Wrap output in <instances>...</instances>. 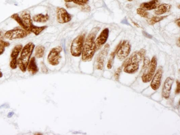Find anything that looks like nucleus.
<instances>
[{
  "label": "nucleus",
  "instance_id": "6",
  "mask_svg": "<svg viewBox=\"0 0 180 135\" xmlns=\"http://www.w3.org/2000/svg\"><path fill=\"white\" fill-rule=\"evenodd\" d=\"M62 48L60 46H57L52 48L47 56V61L49 64L52 66L59 64L61 58V53Z\"/></svg>",
  "mask_w": 180,
  "mask_h": 135
},
{
  "label": "nucleus",
  "instance_id": "4",
  "mask_svg": "<svg viewBox=\"0 0 180 135\" xmlns=\"http://www.w3.org/2000/svg\"><path fill=\"white\" fill-rule=\"evenodd\" d=\"M86 35L82 34L74 39L71 44L70 52L73 56L79 57L82 54Z\"/></svg>",
  "mask_w": 180,
  "mask_h": 135
},
{
  "label": "nucleus",
  "instance_id": "17",
  "mask_svg": "<svg viewBox=\"0 0 180 135\" xmlns=\"http://www.w3.org/2000/svg\"><path fill=\"white\" fill-rule=\"evenodd\" d=\"M27 70L29 73L34 75L38 71V69L36 65L35 57H32L27 67Z\"/></svg>",
  "mask_w": 180,
  "mask_h": 135
},
{
  "label": "nucleus",
  "instance_id": "28",
  "mask_svg": "<svg viewBox=\"0 0 180 135\" xmlns=\"http://www.w3.org/2000/svg\"><path fill=\"white\" fill-rule=\"evenodd\" d=\"M121 71V69L120 68V67H119V68L118 69V70H117L116 72H115L114 74V77L116 80H118L119 79V77Z\"/></svg>",
  "mask_w": 180,
  "mask_h": 135
},
{
  "label": "nucleus",
  "instance_id": "15",
  "mask_svg": "<svg viewBox=\"0 0 180 135\" xmlns=\"http://www.w3.org/2000/svg\"><path fill=\"white\" fill-rule=\"evenodd\" d=\"M21 18L26 28L27 32L30 34L31 33L30 30L33 25L30 15L27 12H23L21 14Z\"/></svg>",
  "mask_w": 180,
  "mask_h": 135
},
{
  "label": "nucleus",
  "instance_id": "22",
  "mask_svg": "<svg viewBox=\"0 0 180 135\" xmlns=\"http://www.w3.org/2000/svg\"><path fill=\"white\" fill-rule=\"evenodd\" d=\"M47 28V26H46L39 27L33 25L30 30V31L31 33L34 34L35 35H38Z\"/></svg>",
  "mask_w": 180,
  "mask_h": 135
},
{
  "label": "nucleus",
  "instance_id": "13",
  "mask_svg": "<svg viewBox=\"0 0 180 135\" xmlns=\"http://www.w3.org/2000/svg\"><path fill=\"white\" fill-rule=\"evenodd\" d=\"M163 73V69L162 67H160L156 72L155 75L153 77L150 86L153 90H157L160 87Z\"/></svg>",
  "mask_w": 180,
  "mask_h": 135
},
{
  "label": "nucleus",
  "instance_id": "5",
  "mask_svg": "<svg viewBox=\"0 0 180 135\" xmlns=\"http://www.w3.org/2000/svg\"><path fill=\"white\" fill-rule=\"evenodd\" d=\"M149 65L148 70L144 72L142 76V82L145 83L150 82L155 73L157 66V59L156 56L153 57Z\"/></svg>",
  "mask_w": 180,
  "mask_h": 135
},
{
  "label": "nucleus",
  "instance_id": "9",
  "mask_svg": "<svg viewBox=\"0 0 180 135\" xmlns=\"http://www.w3.org/2000/svg\"><path fill=\"white\" fill-rule=\"evenodd\" d=\"M57 20L59 23L69 22L72 19V15L70 14L64 8H58L57 12Z\"/></svg>",
  "mask_w": 180,
  "mask_h": 135
},
{
  "label": "nucleus",
  "instance_id": "33",
  "mask_svg": "<svg viewBox=\"0 0 180 135\" xmlns=\"http://www.w3.org/2000/svg\"><path fill=\"white\" fill-rule=\"evenodd\" d=\"M176 23V24L179 27H180V19H178L177 20L175 21Z\"/></svg>",
  "mask_w": 180,
  "mask_h": 135
},
{
  "label": "nucleus",
  "instance_id": "27",
  "mask_svg": "<svg viewBox=\"0 0 180 135\" xmlns=\"http://www.w3.org/2000/svg\"><path fill=\"white\" fill-rule=\"evenodd\" d=\"M150 61L149 59L147 57H145L144 60V65L143 67V69H147L149 66L150 65Z\"/></svg>",
  "mask_w": 180,
  "mask_h": 135
},
{
  "label": "nucleus",
  "instance_id": "35",
  "mask_svg": "<svg viewBox=\"0 0 180 135\" xmlns=\"http://www.w3.org/2000/svg\"><path fill=\"white\" fill-rule=\"evenodd\" d=\"M133 24L134 25H135V26L137 27V28H139V27H140V26H139V25L138 24H137V23L135 22H133Z\"/></svg>",
  "mask_w": 180,
  "mask_h": 135
},
{
  "label": "nucleus",
  "instance_id": "29",
  "mask_svg": "<svg viewBox=\"0 0 180 135\" xmlns=\"http://www.w3.org/2000/svg\"><path fill=\"white\" fill-rule=\"evenodd\" d=\"M177 88L176 91V94L179 93L180 92V82L179 81H177Z\"/></svg>",
  "mask_w": 180,
  "mask_h": 135
},
{
  "label": "nucleus",
  "instance_id": "14",
  "mask_svg": "<svg viewBox=\"0 0 180 135\" xmlns=\"http://www.w3.org/2000/svg\"><path fill=\"white\" fill-rule=\"evenodd\" d=\"M174 82V79L171 77H168L165 82L162 91V95L165 98H169Z\"/></svg>",
  "mask_w": 180,
  "mask_h": 135
},
{
  "label": "nucleus",
  "instance_id": "30",
  "mask_svg": "<svg viewBox=\"0 0 180 135\" xmlns=\"http://www.w3.org/2000/svg\"><path fill=\"white\" fill-rule=\"evenodd\" d=\"M113 60H109L107 65V68L108 69H111L112 68V63H113Z\"/></svg>",
  "mask_w": 180,
  "mask_h": 135
},
{
  "label": "nucleus",
  "instance_id": "12",
  "mask_svg": "<svg viewBox=\"0 0 180 135\" xmlns=\"http://www.w3.org/2000/svg\"><path fill=\"white\" fill-rule=\"evenodd\" d=\"M110 45L107 44L104 48L100 53L97 59L96 68L98 70H102L104 66V62L105 58L110 50Z\"/></svg>",
  "mask_w": 180,
  "mask_h": 135
},
{
  "label": "nucleus",
  "instance_id": "21",
  "mask_svg": "<svg viewBox=\"0 0 180 135\" xmlns=\"http://www.w3.org/2000/svg\"><path fill=\"white\" fill-rule=\"evenodd\" d=\"M45 48L42 45L37 46L35 49V55L37 58H41L43 57Z\"/></svg>",
  "mask_w": 180,
  "mask_h": 135
},
{
  "label": "nucleus",
  "instance_id": "34",
  "mask_svg": "<svg viewBox=\"0 0 180 135\" xmlns=\"http://www.w3.org/2000/svg\"><path fill=\"white\" fill-rule=\"evenodd\" d=\"M177 45L178 46L180 47V38H179V39H178L177 40Z\"/></svg>",
  "mask_w": 180,
  "mask_h": 135
},
{
  "label": "nucleus",
  "instance_id": "7",
  "mask_svg": "<svg viewBox=\"0 0 180 135\" xmlns=\"http://www.w3.org/2000/svg\"><path fill=\"white\" fill-rule=\"evenodd\" d=\"M28 35L29 34L25 30L17 28L6 32L5 33L4 37L7 39L13 40L24 38Z\"/></svg>",
  "mask_w": 180,
  "mask_h": 135
},
{
  "label": "nucleus",
  "instance_id": "32",
  "mask_svg": "<svg viewBox=\"0 0 180 135\" xmlns=\"http://www.w3.org/2000/svg\"><path fill=\"white\" fill-rule=\"evenodd\" d=\"M13 114H14V112H10L8 115V118H11L12 117V116H13Z\"/></svg>",
  "mask_w": 180,
  "mask_h": 135
},
{
  "label": "nucleus",
  "instance_id": "19",
  "mask_svg": "<svg viewBox=\"0 0 180 135\" xmlns=\"http://www.w3.org/2000/svg\"><path fill=\"white\" fill-rule=\"evenodd\" d=\"M49 17L47 14H41L36 15L34 16L33 20L37 23H45L49 20Z\"/></svg>",
  "mask_w": 180,
  "mask_h": 135
},
{
  "label": "nucleus",
  "instance_id": "2",
  "mask_svg": "<svg viewBox=\"0 0 180 135\" xmlns=\"http://www.w3.org/2000/svg\"><path fill=\"white\" fill-rule=\"evenodd\" d=\"M146 52V50L144 49L134 52L126 62L124 72L129 74L136 72L139 68V62L145 56Z\"/></svg>",
  "mask_w": 180,
  "mask_h": 135
},
{
  "label": "nucleus",
  "instance_id": "16",
  "mask_svg": "<svg viewBox=\"0 0 180 135\" xmlns=\"http://www.w3.org/2000/svg\"><path fill=\"white\" fill-rule=\"evenodd\" d=\"M159 0H152L149 2L142 3L140 5V8L145 10H151L158 8L160 4Z\"/></svg>",
  "mask_w": 180,
  "mask_h": 135
},
{
  "label": "nucleus",
  "instance_id": "25",
  "mask_svg": "<svg viewBox=\"0 0 180 135\" xmlns=\"http://www.w3.org/2000/svg\"><path fill=\"white\" fill-rule=\"evenodd\" d=\"M10 43L8 42L0 40V55H2L5 51V48L9 46Z\"/></svg>",
  "mask_w": 180,
  "mask_h": 135
},
{
  "label": "nucleus",
  "instance_id": "26",
  "mask_svg": "<svg viewBox=\"0 0 180 135\" xmlns=\"http://www.w3.org/2000/svg\"><path fill=\"white\" fill-rule=\"evenodd\" d=\"M137 14L142 17L148 18L149 16V13L145 10L141 8H137Z\"/></svg>",
  "mask_w": 180,
  "mask_h": 135
},
{
  "label": "nucleus",
  "instance_id": "31",
  "mask_svg": "<svg viewBox=\"0 0 180 135\" xmlns=\"http://www.w3.org/2000/svg\"><path fill=\"white\" fill-rule=\"evenodd\" d=\"M143 35L145 36L146 37L149 38H152V36L151 35H149L148 33H146L145 31L143 32Z\"/></svg>",
  "mask_w": 180,
  "mask_h": 135
},
{
  "label": "nucleus",
  "instance_id": "3",
  "mask_svg": "<svg viewBox=\"0 0 180 135\" xmlns=\"http://www.w3.org/2000/svg\"><path fill=\"white\" fill-rule=\"evenodd\" d=\"M35 48V45L30 42L27 44L22 49L20 57L17 60V65L22 71H26Z\"/></svg>",
  "mask_w": 180,
  "mask_h": 135
},
{
  "label": "nucleus",
  "instance_id": "37",
  "mask_svg": "<svg viewBox=\"0 0 180 135\" xmlns=\"http://www.w3.org/2000/svg\"><path fill=\"white\" fill-rule=\"evenodd\" d=\"M127 1H134V0H127Z\"/></svg>",
  "mask_w": 180,
  "mask_h": 135
},
{
  "label": "nucleus",
  "instance_id": "8",
  "mask_svg": "<svg viewBox=\"0 0 180 135\" xmlns=\"http://www.w3.org/2000/svg\"><path fill=\"white\" fill-rule=\"evenodd\" d=\"M131 51V46L127 40H124L120 44L117 52V56L119 60H123L128 56Z\"/></svg>",
  "mask_w": 180,
  "mask_h": 135
},
{
  "label": "nucleus",
  "instance_id": "23",
  "mask_svg": "<svg viewBox=\"0 0 180 135\" xmlns=\"http://www.w3.org/2000/svg\"><path fill=\"white\" fill-rule=\"evenodd\" d=\"M168 16H164L161 17H154L151 19H149L148 21V23L149 24L153 25L155 24V23L159 22L162 21L163 19H164V18H165Z\"/></svg>",
  "mask_w": 180,
  "mask_h": 135
},
{
  "label": "nucleus",
  "instance_id": "11",
  "mask_svg": "<svg viewBox=\"0 0 180 135\" xmlns=\"http://www.w3.org/2000/svg\"><path fill=\"white\" fill-rule=\"evenodd\" d=\"M109 33L108 28H105L103 30L99 36L95 40L96 51H98L106 43L108 39Z\"/></svg>",
  "mask_w": 180,
  "mask_h": 135
},
{
  "label": "nucleus",
  "instance_id": "36",
  "mask_svg": "<svg viewBox=\"0 0 180 135\" xmlns=\"http://www.w3.org/2000/svg\"><path fill=\"white\" fill-rule=\"evenodd\" d=\"M3 75L2 72H1V71H0V78L2 77H3Z\"/></svg>",
  "mask_w": 180,
  "mask_h": 135
},
{
  "label": "nucleus",
  "instance_id": "20",
  "mask_svg": "<svg viewBox=\"0 0 180 135\" xmlns=\"http://www.w3.org/2000/svg\"><path fill=\"white\" fill-rule=\"evenodd\" d=\"M11 18L15 20L24 30L27 32L26 28L25 27L24 24L22 20L21 17H20L19 15L17 14V13H15V14L12 15Z\"/></svg>",
  "mask_w": 180,
  "mask_h": 135
},
{
  "label": "nucleus",
  "instance_id": "1",
  "mask_svg": "<svg viewBox=\"0 0 180 135\" xmlns=\"http://www.w3.org/2000/svg\"><path fill=\"white\" fill-rule=\"evenodd\" d=\"M100 29V28L98 27L93 28L85 40L82 53L83 62H90L92 60L96 51L95 39Z\"/></svg>",
  "mask_w": 180,
  "mask_h": 135
},
{
  "label": "nucleus",
  "instance_id": "24",
  "mask_svg": "<svg viewBox=\"0 0 180 135\" xmlns=\"http://www.w3.org/2000/svg\"><path fill=\"white\" fill-rule=\"evenodd\" d=\"M66 2H73L80 6H84L87 4L89 0H64Z\"/></svg>",
  "mask_w": 180,
  "mask_h": 135
},
{
  "label": "nucleus",
  "instance_id": "10",
  "mask_svg": "<svg viewBox=\"0 0 180 135\" xmlns=\"http://www.w3.org/2000/svg\"><path fill=\"white\" fill-rule=\"evenodd\" d=\"M22 45H16L13 48L11 54V61L10 62V66L13 69L17 68V58L19 55L21 53L23 48Z\"/></svg>",
  "mask_w": 180,
  "mask_h": 135
},
{
  "label": "nucleus",
  "instance_id": "18",
  "mask_svg": "<svg viewBox=\"0 0 180 135\" xmlns=\"http://www.w3.org/2000/svg\"><path fill=\"white\" fill-rule=\"evenodd\" d=\"M171 8V6L167 4H163L160 5L158 7L155 13L156 15H161L168 12Z\"/></svg>",
  "mask_w": 180,
  "mask_h": 135
}]
</instances>
